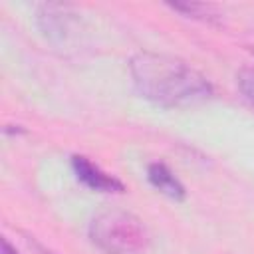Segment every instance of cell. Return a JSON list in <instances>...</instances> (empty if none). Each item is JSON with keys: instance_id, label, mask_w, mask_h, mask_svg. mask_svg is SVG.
<instances>
[{"instance_id": "6da1fadb", "label": "cell", "mask_w": 254, "mask_h": 254, "mask_svg": "<svg viewBox=\"0 0 254 254\" xmlns=\"http://www.w3.org/2000/svg\"><path fill=\"white\" fill-rule=\"evenodd\" d=\"M129 71L139 95L163 109L190 107L212 97V83L181 58L139 52L129 60Z\"/></svg>"}, {"instance_id": "7a4b0ae2", "label": "cell", "mask_w": 254, "mask_h": 254, "mask_svg": "<svg viewBox=\"0 0 254 254\" xmlns=\"http://www.w3.org/2000/svg\"><path fill=\"white\" fill-rule=\"evenodd\" d=\"M91 242L105 254H151L153 238L143 220L123 208H105L89 222Z\"/></svg>"}, {"instance_id": "3957f363", "label": "cell", "mask_w": 254, "mask_h": 254, "mask_svg": "<svg viewBox=\"0 0 254 254\" xmlns=\"http://www.w3.org/2000/svg\"><path fill=\"white\" fill-rule=\"evenodd\" d=\"M71 167H73L75 177L91 190H99V192H123L125 190V185L119 179H115L113 175H107L83 155H73Z\"/></svg>"}, {"instance_id": "277c9868", "label": "cell", "mask_w": 254, "mask_h": 254, "mask_svg": "<svg viewBox=\"0 0 254 254\" xmlns=\"http://www.w3.org/2000/svg\"><path fill=\"white\" fill-rule=\"evenodd\" d=\"M67 22H69V14L65 12L64 6L58 4H46L38 10V26L42 30V34L54 42L64 40L65 32H67Z\"/></svg>"}, {"instance_id": "5b68a950", "label": "cell", "mask_w": 254, "mask_h": 254, "mask_svg": "<svg viewBox=\"0 0 254 254\" xmlns=\"http://www.w3.org/2000/svg\"><path fill=\"white\" fill-rule=\"evenodd\" d=\"M147 177H149V183L157 190H161L165 196H169L173 200H185L187 190H185L183 183L173 175V171L165 163H151L147 169Z\"/></svg>"}, {"instance_id": "8992f818", "label": "cell", "mask_w": 254, "mask_h": 254, "mask_svg": "<svg viewBox=\"0 0 254 254\" xmlns=\"http://www.w3.org/2000/svg\"><path fill=\"white\" fill-rule=\"evenodd\" d=\"M173 10H179L187 16H192V18H202V20H210L212 14H210V6L206 4H198V2H175V4H169Z\"/></svg>"}, {"instance_id": "52a82bcc", "label": "cell", "mask_w": 254, "mask_h": 254, "mask_svg": "<svg viewBox=\"0 0 254 254\" xmlns=\"http://www.w3.org/2000/svg\"><path fill=\"white\" fill-rule=\"evenodd\" d=\"M236 83L242 95L254 105V65H246L236 73Z\"/></svg>"}, {"instance_id": "ba28073f", "label": "cell", "mask_w": 254, "mask_h": 254, "mask_svg": "<svg viewBox=\"0 0 254 254\" xmlns=\"http://www.w3.org/2000/svg\"><path fill=\"white\" fill-rule=\"evenodd\" d=\"M2 254H18V250L12 248V244L6 238H2Z\"/></svg>"}]
</instances>
